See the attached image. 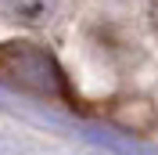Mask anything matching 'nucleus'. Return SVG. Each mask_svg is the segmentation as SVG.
<instances>
[{
    "label": "nucleus",
    "instance_id": "1",
    "mask_svg": "<svg viewBox=\"0 0 158 155\" xmlns=\"http://www.w3.org/2000/svg\"><path fill=\"white\" fill-rule=\"evenodd\" d=\"M0 72L15 79L18 87L36 90V94H50V97L65 94V76H61L58 61L47 51H40L36 43H4L0 47Z\"/></svg>",
    "mask_w": 158,
    "mask_h": 155
},
{
    "label": "nucleus",
    "instance_id": "2",
    "mask_svg": "<svg viewBox=\"0 0 158 155\" xmlns=\"http://www.w3.org/2000/svg\"><path fill=\"white\" fill-rule=\"evenodd\" d=\"M65 0H0V18L11 25H25V29H40L61 15Z\"/></svg>",
    "mask_w": 158,
    "mask_h": 155
},
{
    "label": "nucleus",
    "instance_id": "3",
    "mask_svg": "<svg viewBox=\"0 0 158 155\" xmlns=\"http://www.w3.org/2000/svg\"><path fill=\"white\" fill-rule=\"evenodd\" d=\"M148 22H151V29H155V36H158V0L148 4Z\"/></svg>",
    "mask_w": 158,
    "mask_h": 155
}]
</instances>
